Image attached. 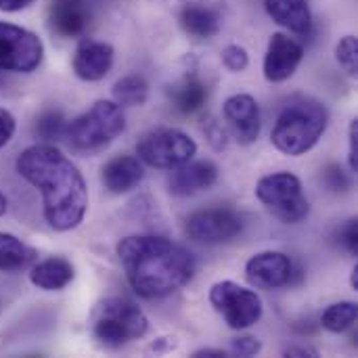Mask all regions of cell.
I'll return each mask as SVG.
<instances>
[{
	"label": "cell",
	"instance_id": "f546056e",
	"mask_svg": "<svg viewBox=\"0 0 358 358\" xmlns=\"http://www.w3.org/2000/svg\"><path fill=\"white\" fill-rule=\"evenodd\" d=\"M17 130V120L10 111L0 109V149L10 143L13 134Z\"/></svg>",
	"mask_w": 358,
	"mask_h": 358
},
{
	"label": "cell",
	"instance_id": "83f0119b",
	"mask_svg": "<svg viewBox=\"0 0 358 358\" xmlns=\"http://www.w3.org/2000/svg\"><path fill=\"white\" fill-rule=\"evenodd\" d=\"M338 241L340 245L350 252V254H358V220L350 218L346 220L340 229H338Z\"/></svg>",
	"mask_w": 358,
	"mask_h": 358
},
{
	"label": "cell",
	"instance_id": "9c48e42d",
	"mask_svg": "<svg viewBox=\"0 0 358 358\" xmlns=\"http://www.w3.org/2000/svg\"><path fill=\"white\" fill-rule=\"evenodd\" d=\"M42 59L44 44L34 31L0 21V71L31 73Z\"/></svg>",
	"mask_w": 358,
	"mask_h": 358
},
{
	"label": "cell",
	"instance_id": "cb8c5ba5",
	"mask_svg": "<svg viewBox=\"0 0 358 358\" xmlns=\"http://www.w3.org/2000/svg\"><path fill=\"white\" fill-rule=\"evenodd\" d=\"M358 319V306L357 302H336L331 306H327L321 315V325L323 329L331 331V334H344L348 331Z\"/></svg>",
	"mask_w": 358,
	"mask_h": 358
},
{
	"label": "cell",
	"instance_id": "4dcf8cb0",
	"mask_svg": "<svg viewBox=\"0 0 358 358\" xmlns=\"http://www.w3.org/2000/svg\"><path fill=\"white\" fill-rule=\"evenodd\" d=\"M325 182L331 191H346L348 189V176L344 174V170L340 166H329L325 170Z\"/></svg>",
	"mask_w": 358,
	"mask_h": 358
},
{
	"label": "cell",
	"instance_id": "2e32d148",
	"mask_svg": "<svg viewBox=\"0 0 358 358\" xmlns=\"http://www.w3.org/2000/svg\"><path fill=\"white\" fill-rule=\"evenodd\" d=\"M48 19L59 36L78 38L88 29L92 13L86 0H50Z\"/></svg>",
	"mask_w": 358,
	"mask_h": 358
},
{
	"label": "cell",
	"instance_id": "d4e9b609",
	"mask_svg": "<svg viewBox=\"0 0 358 358\" xmlns=\"http://www.w3.org/2000/svg\"><path fill=\"white\" fill-rule=\"evenodd\" d=\"M36 134L46 143H57L67 134V120L61 111H46L36 122Z\"/></svg>",
	"mask_w": 358,
	"mask_h": 358
},
{
	"label": "cell",
	"instance_id": "8fae6325",
	"mask_svg": "<svg viewBox=\"0 0 358 358\" xmlns=\"http://www.w3.org/2000/svg\"><path fill=\"white\" fill-rule=\"evenodd\" d=\"M296 268L283 252H260L245 264V279L258 289H279L294 281Z\"/></svg>",
	"mask_w": 358,
	"mask_h": 358
},
{
	"label": "cell",
	"instance_id": "5bb4252c",
	"mask_svg": "<svg viewBox=\"0 0 358 358\" xmlns=\"http://www.w3.org/2000/svg\"><path fill=\"white\" fill-rule=\"evenodd\" d=\"M218 180V168L210 159H199V162H187L178 168H174L168 187L172 195L178 197H189L201 191H208L214 187Z\"/></svg>",
	"mask_w": 358,
	"mask_h": 358
},
{
	"label": "cell",
	"instance_id": "e0dca14e",
	"mask_svg": "<svg viewBox=\"0 0 358 358\" xmlns=\"http://www.w3.org/2000/svg\"><path fill=\"white\" fill-rule=\"evenodd\" d=\"M145 176L143 162L134 155H117L109 159L101 170V180L105 189L113 195H124L132 191Z\"/></svg>",
	"mask_w": 358,
	"mask_h": 358
},
{
	"label": "cell",
	"instance_id": "4fadbf2b",
	"mask_svg": "<svg viewBox=\"0 0 358 358\" xmlns=\"http://www.w3.org/2000/svg\"><path fill=\"white\" fill-rule=\"evenodd\" d=\"M224 120L229 122L235 138L241 145H252L260 136V107L252 94H233L222 107Z\"/></svg>",
	"mask_w": 358,
	"mask_h": 358
},
{
	"label": "cell",
	"instance_id": "d6986e66",
	"mask_svg": "<svg viewBox=\"0 0 358 358\" xmlns=\"http://www.w3.org/2000/svg\"><path fill=\"white\" fill-rule=\"evenodd\" d=\"M73 277L76 271L71 262L61 256H52L29 266V281L42 292H61L73 281Z\"/></svg>",
	"mask_w": 358,
	"mask_h": 358
},
{
	"label": "cell",
	"instance_id": "d6a6232c",
	"mask_svg": "<svg viewBox=\"0 0 358 358\" xmlns=\"http://www.w3.org/2000/svg\"><path fill=\"white\" fill-rule=\"evenodd\" d=\"M285 357H294V358H304V357H319V350H315V348H310V346H289V348H285V352H283Z\"/></svg>",
	"mask_w": 358,
	"mask_h": 358
},
{
	"label": "cell",
	"instance_id": "ffe728a7",
	"mask_svg": "<svg viewBox=\"0 0 358 358\" xmlns=\"http://www.w3.org/2000/svg\"><path fill=\"white\" fill-rule=\"evenodd\" d=\"M178 21H180V27L189 36L199 38V40H208V38L216 36L220 31V23H222L220 13L208 4H201V2L185 4L180 8Z\"/></svg>",
	"mask_w": 358,
	"mask_h": 358
},
{
	"label": "cell",
	"instance_id": "603a6c76",
	"mask_svg": "<svg viewBox=\"0 0 358 358\" xmlns=\"http://www.w3.org/2000/svg\"><path fill=\"white\" fill-rule=\"evenodd\" d=\"M111 90H113V103H117L122 109L124 107H141L149 99V84L145 82V78H141L136 73L120 78Z\"/></svg>",
	"mask_w": 358,
	"mask_h": 358
},
{
	"label": "cell",
	"instance_id": "8d00e7d4",
	"mask_svg": "<svg viewBox=\"0 0 358 358\" xmlns=\"http://www.w3.org/2000/svg\"><path fill=\"white\" fill-rule=\"evenodd\" d=\"M350 283H352V287L358 289V264L352 268V277H350Z\"/></svg>",
	"mask_w": 358,
	"mask_h": 358
},
{
	"label": "cell",
	"instance_id": "5b68a950",
	"mask_svg": "<svg viewBox=\"0 0 358 358\" xmlns=\"http://www.w3.org/2000/svg\"><path fill=\"white\" fill-rule=\"evenodd\" d=\"M126 130V117L117 103L96 101L86 113L67 122L65 138L78 151H99L111 145Z\"/></svg>",
	"mask_w": 358,
	"mask_h": 358
},
{
	"label": "cell",
	"instance_id": "ac0fdd59",
	"mask_svg": "<svg viewBox=\"0 0 358 358\" xmlns=\"http://www.w3.org/2000/svg\"><path fill=\"white\" fill-rule=\"evenodd\" d=\"M271 19L292 34H308L313 27V13L308 0H264Z\"/></svg>",
	"mask_w": 358,
	"mask_h": 358
},
{
	"label": "cell",
	"instance_id": "836d02e7",
	"mask_svg": "<svg viewBox=\"0 0 358 358\" xmlns=\"http://www.w3.org/2000/svg\"><path fill=\"white\" fill-rule=\"evenodd\" d=\"M34 2L36 0H0V10H4V13H17V10L27 8Z\"/></svg>",
	"mask_w": 358,
	"mask_h": 358
},
{
	"label": "cell",
	"instance_id": "484cf974",
	"mask_svg": "<svg viewBox=\"0 0 358 358\" xmlns=\"http://www.w3.org/2000/svg\"><path fill=\"white\" fill-rule=\"evenodd\" d=\"M336 59L348 76L358 73V38L344 36L336 46Z\"/></svg>",
	"mask_w": 358,
	"mask_h": 358
},
{
	"label": "cell",
	"instance_id": "9a60e30c",
	"mask_svg": "<svg viewBox=\"0 0 358 358\" xmlns=\"http://www.w3.org/2000/svg\"><path fill=\"white\" fill-rule=\"evenodd\" d=\"M115 61V50L107 42L88 40L82 42L73 55V73L84 82H99L103 80Z\"/></svg>",
	"mask_w": 358,
	"mask_h": 358
},
{
	"label": "cell",
	"instance_id": "1f68e13d",
	"mask_svg": "<svg viewBox=\"0 0 358 358\" xmlns=\"http://www.w3.org/2000/svg\"><path fill=\"white\" fill-rule=\"evenodd\" d=\"M348 164L352 168V172H358V120L350 122V130H348Z\"/></svg>",
	"mask_w": 358,
	"mask_h": 358
},
{
	"label": "cell",
	"instance_id": "f1b7e54d",
	"mask_svg": "<svg viewBox=\"0 0 358 358\" xmlns=\"http://www.w3.org/2000/svg\"><path fill=\"white\" fill-rule=\"evenodd\" d=\"M260 352H262V344H260V340L254 338V336L237 338V340H233V344H231V355H235V357L250 358L260 355Z\"/></svg>",
	"mask_w": 358,
	"mask_h": 358
},
{
	"label": "cell",
	"instance_id": "74e56055",
	"mask_svg": "<svg viewBox=\"0 0 358 358\" xmlns=\"http://www.w3.org/2000/svg\"><path fill=\"white\" fill-rule=\"evenodd\" d=\"M2 310H4V304H2V300H0V315H2Z\"/></svg>",
	"mask_w": 358,
	"mask_h": 358
},
{
	"label": "cell",
	"instance_id": "30bf717a",
	"mask_svg": "<svg viewBox=\"0 0 358 358\" xmlns=\"http://www.w3.org/2000/svg\"><path fill=\"white\" fill-rule=\"evenodd\" d=\"M243 216L229 208H210L193 212L185 220V233L195 243L218 245L235 239L243 231Z\"/></svg>",
	"mask_w": 358,
	"mask_h": 358
},
{
	"label": "cell",
	"instance_id": "8992f818",
	"mask_svg": "<svg viewBox=\"0 0 358 358\" xmlns=\"http://www.w3.org/2000/svg\"><path fill=\"white\" fill-rule=\"evenodd\" d=\"M256 197L275 218L285 224H298L310 212L302 180L292 172H273L262 176L256 185Z\"/></svg>",
	"mask_w": 358,
	"mask_h": 358
},
{
	"label": "cell",
	"instance_id": "7402d4cb",
	"mask_svg": "<svg viewBox=\"0 0 358 358\" xmlns=\"http://www.w3.org/2000/svg\"><path fill=\"white\" fill-rule=\"evenodd\" d=\"M38 260V252L10 233H0V271L21 273Z\"/></svg>",
	"mask_w": 358,
	"mask_h": 358
},
{
	"label": "cell",
	"instance_id": "e575fe53",
	"mask_svg": "<svg viewBox=\"0 0 358 358\" xmlns=\"http://www.w3.org/2000/svg\"><path fill=\"white\" fill-rule=\"evenodd\" d=\"M193 358H229L227 350H218V348H201V350H195Z\"/></svg>",
	"mask_w": 358,
	"mask_h": 358
},
{
	"label": "cell",
	"instance_id": "6da1fadb",
	"mask_svg": "<svg viewBox=\"0 0 358 358\" xmlns=\"http://www.w3.org/2000/svg\"><path fill=\"white\" fill-rule=\"evenodd\" d=\"M17 172L42 193V214L50 229L80 227L88 210V189L78 166L52 143L27 147L17 157Z\"/></svg>",
	"mask_w": 358,
	"mask_h": 358
},
{
	"label": "cell",
	"instance_id": "d590c367",
	"mask_svg": "<svg viewBox=\"0 0 358 358\" xmlns=\"http://www.w3.org/2000/svg\"><path fill=\"white\" fill-rule=\"evenodd\" d=\"M6 208H8V201H6L4 193L0 191V216H4V214H6Z\"/></svg>",
	"mask_w": 358,
	"mask_h": 358
},
{
	"label": "cell",
	"instance_id": "3957f363",
	"mask_svg": "<svg viewBox=\"0 0 358 358\" xmlns=\"http://www.w3.org/2000/svg\"><path fill=\"white\" fill-rule=\"evenodd\" d=\"M327 122L329 113L323 103L300 99L279 113L271 141L285 155H304L321 141Z\"/></svg>",
	"mask_w": 358,
	"mask_h": 358
},
{
	"label": "cell",
	"instance_id": "4316f807",
	"mask_svg": "<svg viewBox=\"0 0 358 358\" xmlns=\"http://www.w3.org/2000/svg\"><path fill=\"white\" fill-rule=\"evenodd\" d=\"M222 63L229 71H243L250 65V55L239 44H229L222 50Z\"/></svg>",
	"mask_w": 358,
	"mask_h": 358
},
{
	"label": "cell",
	"instance_id": "ba28073f",
	"mask_svg": "<svg viewBox=\"0 0 358 358\" xmlns=\"http://www.w3.org/2000/svg\"><path fill=\"white\" fill-rule=\"evenodd\" d=\"M210 304L224 319V323L243 331L262 319V300L254 289H248L235 281H218L210 289Z\"/></svg>",
	"mask_w": 358,
	"mask_h": 358
},
{
	"label": "cell",
	"instance_id": "7c38bea8",
	"mask_svg": "<svg viewBox=\"0 0 358 358\" xmlns=\"http://www.w3.org/2000/svg\"><path fill=\"white\" fill-rule=\"evenodd\" d=\"M304 59V46L289 38L287 34L275 31L268 40L264 55V78L268 82H285L289 80Z\"/></svg>",
	"mask_w": 358,
	"mask_h": 358
},
{
	"label": "cell",
	"instance_id": "7a4b0ae2",
	"mask_svg": "<svg viewBox=\"0 0 358 358\" xmlns=\"http://www.w3.org/2000/svg\"><path fill=\"white\" fill-rule=\"evenodd\" d=\"M117 258L130 287L147 300L164 298L185 287L197 262L182 245L157 235H130L117 243Z\"/></svg>",
	"mask_w": 358,
	"mask_h": 358
},
{
	"label": "cell",
	"instance_id": "52a82bcc",
	"mask_svg": "<svg viewBox=\"0 0 358 358\" xmlns=\"http://www.w3.org/2000/svg\"><path fill=\"white\" fill-rule=\"evenodd\" d=\"M197 153V143L182 130L155 128L141 136L136 143V155L151 168L174 170L191 162Z\"/></svg>",
	"mask_w": 358,
	"mask_h": 358
},
{
	"label": "cell",
	"instance_id": "277c9868",
	"mask_svg": "<svg viewBox=\"0 0 358 358\" xmlns=\"http://www.w3.org/2000/svg\"><path fill=\"white\" fill-rule=\"evenodd\" d=\"M90 329L103 346L117 348L143 338L149 331V319L132 300L107 298L94 308Z\"/></svg>",
	"mask_w": 358,
	"mask_h": 358
},
{
	"label": "cell",
	"instance_id": "44dd1931",
	"mask_svg": "<svg viewBox=\"0 0 358 358\" xmlns=\"http://www.w3.org/2000/svg\"><path fill=\"white\" fill-rule=\"evenodd\" d=\"M168 96H170V103L172 107L178 111V113H195L199 111L206 101H208V86L195 76V73H187L182 80H178L174 86L168 88Z\"/></svg>",
	"mask_w": 358,
	"mask_h": 358
}]
</instances>
